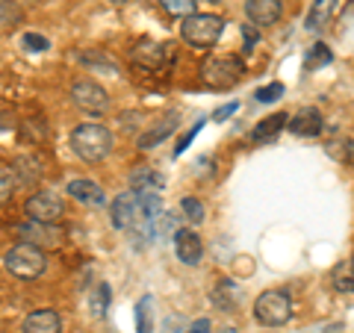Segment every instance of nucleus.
I'll return each instance as SVG.
<instances>
[{"label": "nucleus", "instance_id": "f257e3e1", "mask_svg": "<svg viewBox=\"0 0 354 333\" xmlns=\"http://www.w3.org/2000/svg\"><path fill=\"white\" fill-rule=\"evenodd\" d=\"M115 136L101 124H80L71 130V151L86 162H101L113 153Z\"/></svg>", "mask_w": 354, "mask_h": 333}, {"label": "nucleus", "instance_id": "f03ea898", "mask_svg": "<svg viewBox=\"0 0 354 333\" xmlns=\"http://www.w3.org/2000/svg\"><path fill=\"white\" fill-rule=\"evenodd\" d=\"M221 30H225V18L221 15H213V12H195L189 18H183L180 24V36L186 44L192 48H213V44L221 39Z\"/></svg>", "mask_w": 354, "mask_h": 333}, {"label": "nucleus", "instance_id": "7ed1b4c3", "mask_svg": "<svg viewBox=\"0 0 354 333\" xmlns=\"http://www.w3.org/2000/svg\"><path fill=\"white\" fill-rule=\"evenodd\" d=\"M6 272H12L15 277L21 280H32V277H41L44 269H48V257H44V251L30 245V242H18L6 251Z\"/></svg>", "mask_w": 354, "mask_h": 333}, {"label": "nucleus", "instance_id": "20e7f679", "mask_svg": "<svg viewBox=\"0 0 354 333\" xmlns=\"http://www.w3.org/2000/svg\"><path fill=\"white\" fill-rule=\"evenodd\" d=\"M254 318L266 327H281L292 318V298L283 289H266L254 301Z\"/></svg>", "mask_w": 354, "mask_h": 333}, {"label": "nucleus", "instance_id": "39448f33", "mask_svg": "<svg viewBox=\"0 0 354 333\" xmlns=\"http://www.w3.org/2000/svg\"><path fill=\"white\" fill-rule=\"evenodd\" d=\"M245 65L234 53H221V57H207L201 65V80L209 88H230L242 80Z\"/></svg>", "mask_w": 354, "mask_h": 333}, {"label": "nucleus", "instance_id": "423d86ee", "mask_svg": "<svg viewBox=\"0 0 354 333\" xmlns=\"http://www.w3.org/2000/svg\"><path fill=\"white\" fill-rule=\"evenodd\" d=\"M24 213L30 221H41V225H57V221L65 216V201H62V195L57 192H36V195H30L27 198V204H24Z\"/></svg>", "mask_w": 354, "mask_h": 333}, {"label": "nucleus", "instance_id": "0eeeda50", "mask_svg": "<svg viewBox=\"0 0 354 333\" xmlns=\"http://www.w3.org/2000/svg\"><path fill=\"white\" fill-rule=\"evenodd\" d=\"M71 97L74 104L83 109V113H92V115H104L109 109V95L101 83L88 80V77H80V80L71 83Z\"/></svg>", "mask_w": 354, "mask_h": 333}, {"label": "nucleus", "instance_id": "6e6552de", "mask_svg": "<svg viewBox=\"0 0 354 333\" xmlns=\"http://www.w3.org/2000/svg\"><path fill=\"white\" fill-rule=\"evenodd\" d=\"M142 218V201H139V192H118L113 198V204H109V221H113V227L118 230H133L139 225Z\"/></svg>", "mask_w": 354, "mask_h": 333}, {"label": "nucleus", "instance_id": "1a4fd4ad", "mask_svg": "<svg viewBox=\"0 0 354 333\" xmlns=\"http://www.w3.org/2000/svg\"><path fill=\"white\" fill-rule=\"evenodd\" d=\"M18 236L21 242H30L36 248H53L62 242V230L57 225H41V221H27V225L18 227Z\"/></svg>", "mask_w": 354, "mask_h": 333}, {"label": "nucleus", "instance_id": "9d476101", "mask_svg": "<svg viewBox=\"0 0 354 333\" xmlns=\"http://www.w3.org/2000/svg\"><path fill=\"white\" fill-rule=\"evenodd\" d=\"M174 254H177V260H180L183 265H198L201 263V257H204V242H201V236H198L195 230H189V227H183V230H177L174 233Z\"/></svg>", "mask_w": 354, "mask_h": 333}, {"label": "nucleus", "instance_id": "9b49d317", "mask_svg": "<svg viewBox=\"0 0 354 333\" xmlns=\"http://www.w3.org/2000/svg\"><path fill=\"white\" fill-rule=\"evenodd\" d=\"M165 50H169V48H165V44L153 41V39H142V41L133 44L130 57H133V62H136V65H142V68L157 71V68H162L165 57H169V53H165Z\"/></svg>", "mask_w": 354, "mask_h": 333}, {"label": "nucleus", "instance_id": "f8f14e48", "mask_svg": "<svg viewBox=\"0 0 354 333\" xmlns=\"http://www.w3.org/2000/svg\"><path fill=\"white\" fill-rule=\"evenodd\" d=\"M245 15H248L251 24L272 27V24H278V21H281L283 3H281V0H248V3H245Z\"/></svg>", "mask_w": 354, "mask_h": 333}, {"label": "nucleus", "instance_id": "ddd939ff", "mask_svg": "<svg viewBox=\"0 0 354 333\" xmlns=\"http://www.w3.org/2000/svg\"><path fill=\"white\" fill-rule=\"evenodd\" d=\"M322 113H319L316 106H304V109H298L295 113V118L290 121V127L295 136H304V139H310V136H319V133H322Z\"/></svg>", "mask_w": 354, "mask_h": 333}, {"label": "nucleus", "instance_id": "4468645a", "mask_svg": "<svg viewBox=\"0 0 354 333\" xmlns=\"http://www.w3.org/2000/svg\"><path fill=\"white\" fill-rule=\"evenodd\" d=\"M24 333H62V318L57 310H32L24 318Z\"/></svg>", "mask_w": 354, "mask_h": 333}, {"label": "nucleus", "instance_id": "2eb2a0df", "mask_svg": "<svg viewBox=\"0 0 354 333\" xmlns=\"http://www.w3.org/2000/svg\"><path fill=\"white\" fill-rule=\"evenodd\" d=\"M290 124V115L286 113H274L269 118H263L257 127L251 130V142H257V145H269L272 139H278L281 136V130Z\"/></svg>", "mask_w": 354, "mask_h": 333}, {"label": "nucleus", "instance_id": "dca6fc26", "mask_svg": "<svg viewBox=\"0 0 354 333\" xmlns=\"http://www.w3.org/2000/svg\"><path fill=\"white\" fill-rule=\"evenodd\" d=\"M74 201H80V204H104V189L97 186L95 180H86V177H77V180L68 183V189H65Z\"/></svg>", "mask_w": 354, "mask_h": 333}, {"label": "nucleus", "instance_id": "f3484780", "mask_svg": "<svg viewBox=\"0 0 354 333\" xmlns=\"http://www.w3.org/2000/svg\"><path fill=\"white\" fill-rule=\"evenodd\" d=\"M174 127H177V115H174V113H169L165 118H160L157 124H153L148 133H142V136H139V148H142V151H151V148H157L160 142H162L165 136H169V133H171Z\"/></svg>", "mask_w": 354, "mask_h": 333}, {"label": "nucleus", "instance_id": "a211bd4d", "mask_svg": "<svg viewBox=\"0 0 354 333\" xmlns=\"http://www.w3.org/2000/svg\"><path fill=\"white\" fill-rule=\"evenodd\" d=\"M130 189L133 192H160L162 177L153 169H148V165H139V169L130 174Z\"/></svg>", "mask_w": 354, "mask_h": 333}, {"label": "nucleus", "instance_id": "6ab92c4d", "mask_svg": "<svg viewBox=\"0 0 354 333\" xmlns=\"http://www.w3.org/2000/svg\"><path fill=\"white\" fill-rule=\"evenodd\" d=\"M330 286L337 292H354V260H342L330 272Z\"/></svg>", "mask_w": 354, "mask_h": 333}, {"label": "nucleus", "instance_id": "aec40b11", "mask_svg": "<svg viewBox=\"0 0 354 333\" xmlns=\"http://www.w3.org/2000/svg\"><path fill=\"white\" fill-rule=\"evenodd\" d=\"M136 330L153 333V295H142L136 304Z\"/></svg>", "mask_w": 354, "mask_h": 333}, {"label": "nucleus", "instance_id": "412c9836", "mask_svg": "<svg viewBox=\"0 0 354 333\" xmlns=\"http://www.w3.org/2000/svg\"><path fill=\"white\" fill-rule=\"evenodd\" d=\"M330 50H328V44L322 41H316V44H310V50H307V57H304V71H316V68H325V65H330Z\"/></svg>", "mask_w": 354, "mask_h": 333}, {"label": "nucleus", "instance_id": "4be33fe9", "mask_svg": "<svg viewBox=\"0 0 354 333\" xmlns=\"http://www.w3.org/2000/svg\"><path fill=\"white\" fill-rule=\"evenodd\" d=\"M24 21V9L15 0H0V27H15Z\"/></svg>", "mask_w": 354, "mask_h": 333}, {"label": "nucleus", "instance_id": "5701e85b", "mask_svg": "<svg viewBox=\"0 0 354 333\" xmlns=\"http://www.w3.org/2000/svg\"><path fill=\"white\" fill-rule=\"evenodd\" d=\"M160 6L174 18H189V15H195L198 0H160Z\"/></svg>", "mask_w": 354, "mask_h": 333}, {"label": "nucleus", "instance_id": "b1692460", "mask_svg": "<svg viewBox=\"0 0 354 333\" xmlns=\"http://www.w3.org/2000/svg\"><path fill=\"white\" fill-rule=\"evenodd\" d=\"M180 213L186 216V221H192V225H201V221L207 218V209H204V204L198 201V198H183Z\"/></svg>", "mask_w": 354, "mask_h": 333}, {"label": "nucleus", "instance_id": "393cba45", "mask_svg": "<svg viewBox=\"0 0 354 333\" xmlns=\"http://www.w3.org/2000/svg\"><path fill=\"white\" fill-rule=\"evenodd\" d=\"M80 62H86V65H104V68H109L113 74H118V62H115L113 57H109V53L104 57V53H92V50H83V53H80Z\"/></svg>", "mask_w": 354, "mask_h": 333}, {"label": "nucleus", "instance_id": "a878e982", "mask_svg": "<svg viewBox=\"0 0 354 333\" xmlns=\"http://www.w3.org/2000/svg\"><path fill=\"white\" fill-rule=\"evenodd\" d=\"M109 298H113V292H109V283H97V289H95V295H92V310H95V316H104V313H106Z\"/></svg>", "mask_w": 354, "mask_h": 333}, {"label": "nucleus", "instance_id": "bb28decb", "mask_svg": "<svg viewBox=\"0 0 354 333\" xmlns=\"http://www.w3.org/2000/svg\"><path fill=\"white\" fill-rule=\"evenodd\" d=\"M283 83H269V86H263V88H257V92H254V97H257L260 104H272V101H281L283 97Z\"/></svg>", "mask_w": 354, "mask_h": 333}, {"label": "nucleus", "instance_id": "cd10ccee", "mask_svg": "<svg viewBox=\"0 0 354 333\" xmlns=\"http://www.w3.org/2000/svg\"><path fill=\"white\" fill-rule=\"evenodd\" d=\"M21 44H24L27 50H32V53H41V50L50 48V41L44 39V36H39V32H27V36L21 39Z\"/></svg>", "mask_w": 354, "mask_h": 333}, {"label": "nucleus", "instance_id": "c85d7f7f", "mask_svg": "<svg viewBox=\"0 0 354 333\" xmlns=\"http://www.w3.org/2000/svg\"><path fill=\"white\" fill-rule=\"evenodd\" d=\"M204 121H207V118H201V121H195V124H192L189 130H186V133H183V139H180V142H177V145H174V157H180V153H183L186 148H189V142H192V139L198 136V130H201V127H204Z\"/></svg>", "mask_w": 354, "mask_h": 333}, {"label": "nucleus", "instance_id": "c756f323", "mask_svg": "<svg viewBox=\"0 0 354 333\" xmlns=\"http://www.w3.org/2000/svg\"><path fill=\"white\" fill-rule=\"evenodd\" d=\"M12 171H9V169H0V204H3L6 201V198L9 195H12Z\"/></svg>", "mask_w": 354, "mask_h": 333}, {"label": "nucleus", "instance_id": "7c9ffc66", "mask_svg": "<svg viewBox=\"0 0 354 333\" xmlns=\"http://www.w3.org/2000/svg\"><path fill=\"white\" fill-rule=\"evenodd\" d=\"M342 160L354 165V133H351V136L346 139V148H342Z\"/></svg>", "mask_w": 354, "mask_h": 333}, {"label": "nucleus", "instance_id": "2f4dec72", "mask_svg": "<svg viewBox=\"0 0 354 333\" xmlns=\"http://www.w3.org/2000/svg\"><path fill=\"white\" fill-rule=\"evenodd\" d=\"M242 36H245V44H248V50L254 48V44H257V30H254V27H242Z\"/></svg>", "mask_w": 354, "mask_h": 333}, {"label": "nucleus", "instance_id": "473e14b6", "mask_svg": "<svg viewBox=\"0 0 354 333\" xmlns=\"http://www.w3.org/2000/svg\"><path fill=\"white\" fill-rule=\"evenodd\" d=\"M236 113V104H230V106H221V109H216V121H221V118H227V115H234Z\"/></svg>", "mask_w": 354, "mask_h": 333}, {"label": "nucleus", "instance_id": "72a5a7b5", "mask_svg": "<svg viewBox=\"0 0 354 333\" xmlns=\"http://www.w3.org/2000/svg\"><path fill=\"white\" fill-rule=\"evenodd\" d=\"M12 127H15V118H12V115H3V113H0V133L12 130Z\"/></svg>", "mask_w": 354, "mask_h": 333}, {"label": "nucleus", "instance_id": "f704fd0d", "mask_svg": "<svg viewBox=\"0 0 354 333\" xmlns=\"http://www.w3.org/2000/svg\"><path fill=\"white\" fill-rule=\"evenodd\" d=\"M189 333H209V321H207V318H204V321H195Z\"/></svg>", "mask_w": 354, "mask_h": 333}, {"label": "nucleus", "instance_id": "c9c22d12", "mask_svg": "<svg viewBox=\"0 0 354 333\" xmlns=\"http://www.w3.org/2000/svg\"><path fill=\"white\" fill-rule=\"evenodd\" d=\"M109 3H115V6H124V3H127V0H109Z\"/></svg>", "mask_w": 354, "mask_h": 333}, {"label": "nucleus", "instance_id": "e433bc0d", "mask_svg": "<svg viewBox=\"0 0 354 333\" xmlns=\"http://www.w3.org/2000/svg\"><path fill=\"white\" fill-rule=\"evenodd\" d=\"M207 3H221V0H207Z\"/></svg>", "mask_w": 354, "mask_h": 333}, {"label": "nucleus", "instance_id": "4c0bfd02", "mask_svg": "<svg viewBox=\"0 0 354 333\" xmlns=\"http://www.w3.org/2000/svg\"><path fill=\"white\" fill-rule=\"evenodd\" d=\"M24 3H27V0H24Z\"/></svg>", "mask_w": 354, "mask_h": 333}]
</instances>
